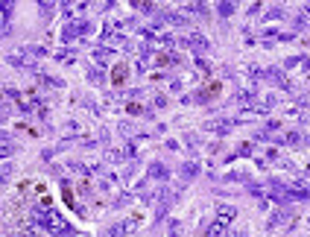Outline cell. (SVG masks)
Listing matches in <instances>:
<instances>
[{
	"instance_id": "obj_2",
	"label": "cell",
	"mask_w": 310,
	"mask_h": 237,
	"mask_svg": "<svg viewBox=\"0 0 310 237\" xmlns=\"http://www.w3.org/2000/svg\"><path fill=\"white\" fill-rule=\"evenodd\" d=\"M6 32H9V6L0 3V35H6Z\"/></svg>"
},
{
	"instance_id": "obj_1",
	"label": "cell",
	"mask_w": 310,
	"mask_h": 237,
	"mask_svg": "<svg viewBox=\"0 0 310 237\" xmlns=\"http://www.w3.org/2000/svg\"><path fill=\"white\" fill-rule=\"evenodd\" d=\"M35 220H38V223H41L47 231H53V234H64V237L73 234L71 226H68L62 217L56 214V211H50V208H41V211H35Z\"/></svg>"
},
{
	"instance_id": "obj_3",
	"label": "cell",
	"mask_w": 310,
	"mask_h": 237,
	"mask_svg": "<svg viewBox=\"0 0 310 237\" xmlns=\"http://www.w3.org/2000/svg\"><path fill=\"white\" fill-rule=\"evenodd\" d=\"M24 237H38V234H35V231H30V234H24Z\"/></svg>"
}]
</instances>
